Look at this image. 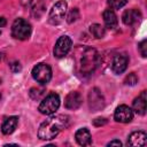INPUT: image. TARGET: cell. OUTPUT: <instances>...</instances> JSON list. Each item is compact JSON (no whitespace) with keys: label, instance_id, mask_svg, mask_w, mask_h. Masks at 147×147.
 <instances>
[{"label":"cell","instance_id":"cell-7","mask_svg":"<svg viewBox=\"0 0 147 147\" xmlns=\"http://www.w3.org/2000/svg\"><path fill=\"white\" fill-rule=\"evenodd\" d=\"M71 39L68 36H62L57 39L55 46H54V56L56 57H63L65 56L70 48H71Z\"/></svg>","mask_w":147,"mask_h":147},{"label":"cell","instance_id":"cell-26","mask_svg":"<svg viewBox=\"0 0 147 147\" xmlns=\"http://www.w3.org/2000/svg\"><path fill=\"white\" fill-rule=\"evenodd\" d=\"M108 146H118V147H121L122 142L119 140H111L110 142H108Z\"/></svg>","mask_w":147,"mask_h":147},{"label":"cell","instance_id":"cell-29","mask_svg":"<svg viewBox=\"0 0 147 147\" xmlns=\"http://www.w3.org/2000/svg\"><path fill=\"white\" fill-rule=\"evenodd\" d=\"M0 98H1V96H0Z\"/></svg>","mask_w":147,"mask_h":147},{"label":"cell","instance_id":"cell-24","mask_svg":"<svg viewBox=\"0 0 147 147\" xmlns=\"http://www.w3.org/2000/svg\"><path fill=\"white\" fill-rule=\"evenodd\" d=\"M9 68H10V70H11L13 72H18V71H21V69H22V67H21V64H20L18 61H13V62L9 64Z\"/></svg>","mask_w":147,"mask_h":147},{"label":"cell","instance_id":"cell-4","mask_svg":"<svg viewBox=\"0 0 147 147\" xmlns=\"http://www.w3.org/2000/svg\"><path fill=\"white\" fill-rule=\"evenodd\" d=\"M11 34L15 39L25 40L31 34V25L28 21L23 18H17L14 21L11 26Z\"/></svg>","mask_w":147,"mask_h":147},{"label":"cell","instance_id":"cell-30","mask_svg":"<svg viewBox=\"0 0 147 147\" xmlns=\"http://www.w3.org/2000/svg\"><path fill=\"white\" fill-rule=\"evenodd\" d=\"M0 33H1V32H0Z\"/></svg>","mask_w":147,"mask_h":147},{"label":"cell","instance_id":"cell-2","mask_svg":"<svg viewBox=\"0 0 147 147\" xmlns=\"http://www.w3.org/2000/svg\"><path fill=\"white\" fill-rule=\"evenodd\" d=\"M100 61L99 53L94 48H85L82 52L80 59H79V72L83 76L91 75L98 67Z\"/></svg>","mask_w":147,"mask_h":147},{"label":"cell","instance_id":"cell-28","mask_svg":"<svg viewBox=\"0 0 147 147\" xmlns=\"http://www.w3.org/2000/svg\"><path fill=\"white\" fill-rule=\"evenodd\" d=\"M3 25H6V20H5L3 17H1V16H0V28H1V26H3Z\"/></svg>","mask_w":147,"mask_h":147},{"label":"cell","instance_id":"cell-15","mask_svg":"<svg viewBox=\"0 0 147 147\" xmlns=\"http://www.w3.org/2000/svg\"><path fill=\"white\" fill-rule=\"evenodd\" d=\"M76 141L80 145V146H88L91 145L92 142V138H91V133L87 129L83 127V129H79L77 132H76Z\"/></svg>","mask_w":147,"mask_h":147},{"label":"cell","instance_id":"cell-8","mask_svg":"<svg viewBox=\"0 0 147 147\" xmlns=\"http://www.w3.org/2000/svg\"><path fill=\"white\" fill-rule=\"evenodd\" d=\"M88 106L93 111L100 110L105 106V98L96 87L92 88L88 93Z\"/></svg>","mask_w":147,"mask_h":147},{"label":"cell","instance_id":"cell-10","mask_svg":"<svg viewBox=\"0 0 147 147\" xmlns=\"http://www.w3.org/2000/svg\"><path fill=\"white\" fill-rule=\"evenodd\" d=\"M127 62H129V57L125 54H117L113 62H111V69L115 74H122L125 71L126 67H127Z\"/></svg>","mask_w":147,"mask_h":147},{"label":"cell","instance_id":"cell-18","mask_svg":"<svg viewBox=\"0 0 147 147\" xmlns=\"http://www.w3.org/2000/svg\"><path fill=\"white\" fill-rule=\"evenodd\" d=\"M30 98L33 100H40L46 95V90L44 87H32L29 92Z\"/></svg>","mask_w":147,"mask_h":147},{"label":"cell","instance_id":"cell-21","mask_svg":"<svg viewBox=\"0 0 147 147\" xmlns=\"http://www.w3.org/2000/svg\"><path fill=\"white\" fill-rule=\"evenodd\" d=\"M137 82H138V77L136 76V74H134V72L129 74V75L126 76L125 80H124V83H125L126 85H130V86L136 85V84H137Z\"/></svg>","mask_w":147,"mask_h":147},{"label":"cell","instance_id":"cell-14","mask_svg":"<svg viewBox=\"0 0 147 147\" xmlns=\"http://www.w3.org/2000/svg\"><path fill=\"white\" fill-rule=\"evenodd\" d=\"M133 110L139 115H145L146 113V91H142L138 98L133 101Z\"/></svg>","mask_w":147,"mask_h":147},{"label":"cell","instance_id":"cell-22","mask_svg":"<svg viewBox=\"0 0 147 147\" xmlns=\"http://www.w3.org/2000/svg\"><path fill=\"white\" fill-rule=\"evenodd\" d=\"M78 17H79V11H78V9H77V8H72V9L70 10V13L68 14L67 21H68L69 23H72V22H75V21H77Z\"/></svg>","mask_w":147,"mask_h":147},{"label":"cell","instance_id":"cell-13","mask_svg":"<svg viewBox=\"0 0 147 147\" xmlns=\"http://www.w3.org/2000/svg\"><path fill=\"white\" fill-rule=\"evenodd\" d=\"M140 18H141V13L138 9H127L122 15L123 23L126 25H132L137 23Z\"/></svg>","mask_w":147,"mask_h":147},{"label":"cell","instance_id":"cell-20","mask_svg":"<svg viewBox=\"0 0 147 147\" xmlns=\"http://www.w3.org/2000/svg\"><path fill=\"white\" fill-rule=\"evenodd\" d=\"M126 2H127V0H108V5L113 9L122 8L124 5H126Z\"/></svg>","mask_w":147,"mask_h":147},{"label":"cell","instance_id":"cell-19","mask_svg":"<svg viewBox=\"0 0 147 147\" xmlns=\"http://www.w3.org/2000/svg\"><path fill=\"white\" fill-rule=\"evenodd\" d=\"M90 31H91V33H92L95 38H98V39H100V38H102V37L105 36V29H103L100 24H92V25L90 26Z\"/></svg>","mask_w":147,"mask_h":147},{"label":"cell","instance_id":"cell-5","mask_svg":"<svg viewBox=\"0 0 147 147\" xmlns=\"http://www.w3.org/2000/svg\"><path fill=\"white\" fill-rule=\"evenodd\" d=\"M32 77L41 85H46L52 78V69L46 63H39L32 69Z\"/></svg>","mask_w":147,"mask_h":147},{"label":"cell","instance_id":"cell-17","mask_svg":"<svg viewBox=\"0 0 147 147\" xmlns=\"http://www.w3.org/2000/svg\"><path fill=\"white\" fill-rule=\"evenodd\" d=\"M103 21L108 29H115L117 26V16L113 9H106L103 11Z\"/></svg>","mask_w":147,"mask_h":147},{"label":"cell","instance_id":"cell-16","mask_svg":"<svg viewBox=\"0 0 147 147\" xmlns=\"http://www.w3.org/2000/svg\"><path fill=\"white\" fill-rule=\"evenodd\" d=\"M17 123H18V117H16V116H10V117L6 118L5 122L2 123V126H1L2 133L3 134L13 133L17 126Z\"/></svg>","mask_w":147,"mask_h":147},{"label":"cell","instance_id":"cell-12","mask_svg":"<svg viewBox=\"0 0 147 147\" xmlns=\"http://www.w3.org/2000/svg\"><path fill=\"white\" fill-rule=\"evenodd\" d=\"M147 142V136L144 131H134L130 134L127 139V145L130 146H145Z\"/></svg>","mask_w":147,"mask_h":147},{"label":"cell","instance_id":"cell-23","mask_svg":"<svg viewBox=\"0 0 147 147\" xmlns=\"http://www.w3.org/2000/svg\"><path fill=\"white\" fill-rule=\"evenodd\" d=\"M139 52L141 54L142 57H146L147 56V40L144 39L140 44H139Z\"/></svg>","mask_w":147,"mask_h":147},{"label":"cell","instance_id":"cell-27","mask_svg":"<svg viewBox=\"0 0 147 147\" xmlns=\"http://www.w3.org/2000/svg\"><path fill=\"white\" fill-rule=\"evenodd\" d=\"M31 2H32V0H21L22 6H24V7H28V6H29Z\"/></svg>","mask_w":147,"mask_h":147},{"label":"cell","instance_id":"cell-3","mask_svg":"<svg viewBox=\"0 0 147 147\" xmlns=\"http://www.w3.org/2000/svg\"><path fill=\"white\" fill-rule=\"evenodd\" d=\"M60 107V96L56 93H51L42 98V101L39 105L38 110L44 115L54 114Z\"/></svg>","mask_w":147,"mask_h":147},{"label":"cell","instance_id":"cell-1","mask_svg":"<svg viewBox=\"0 0 147 147\" xmlns=\"http://www.w3.org/2000/svg\"><path fill=\"white\" fill-rule=\"evenodd\" d=\"M68 123H69V117L65 115L53 116L41 123L38 130V137L42 140H51L55 138L61 132V130L67 127Z\"/></svg>","mask_w":147,"mask_h":147},{"label":"cell","instance_id":"cell-25","mask_svg":"<svg viewBox=\"0 0 147 147\" xmlns=\"http://www.w3.org/2000/svg\"><path fill=\"white\" fill-rule=\"evenodd\" d=\"M106 123H107V119L103 118V117H99V118H95V119L93 121V124H94L95 126H101V125H105Z\"/></svg>","mask_w":147,"mask_h":147},{"label":"cell","instance_id":"cell-11","mask_svg":"<svg viewBox=\"0 0 147 147\" xmlns=\"http://www.w3.org/2000/svg\"><path fill=\"white\" fill-rule=\"evenodd\" d=\"M82 102H83L82 95L78 92H76V91L68 93V95L64 99V106L68 109H74L75 110V109H77V108L80 107Z\"/></svg>","mask_w":147,"mask_h":147},{"label":"cell","instance_id":"cell-6","mask_svg":"<svg viewBox=\"0 0 147 147\" xmlns=\"http://www.w3.org/2000/svg\"><path fill=\"white\" fill-rule=\"evenodd\" d=\"M67 2L64 0H61L59 2H56L51 11H49V15H48V21L51 24H59L62 22V20L64 18V15H65V11H67Z\"/></svg>","mask_w":147,"mask_h":147},{"label":"cell","instance_id":"cell-9","mask_svg":"<svg viewBox=\"0 0 147 147\" xmlns=\"http://www.w3.org/2000/svg\"><path fill=\"white\" fill-rule=\"evenodd\" d=\"M115 121L119 123H129L133 118V110L126 106V105H121L116 108L115 114H114Z\"/></svg>","mask_w":147,"mask_h":147}]
</instances>
